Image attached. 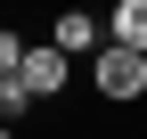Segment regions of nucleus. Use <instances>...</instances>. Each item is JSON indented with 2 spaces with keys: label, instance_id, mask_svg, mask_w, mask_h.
Segmentation results:
<instances>
[{
  "label": "nucleus",
  "instance_id": "1",
  "mask_svg": "<svg viewBox=\"0 0 147 139\" xmlns=\"http://www.w3.org/2000/svg\"><path fill=\"white\" fill-rule=\"evenodd\" d=\"M90 90H98L106 107H139V98H147V57H139V49H115V41H106L98 57H90Z\"/></svg>",
  "mask_w": 147,
  "mask_h": 139
},
{
  "label": "nucleus",
  "instance_id": "2",
  "mask_svg": "<svg viewBox=\"0 0 147 139\" xmlns=\"http://www.w3.org/2000/svg\"><path fill=\"white\" fill-rule=\"evenodd\" d=\"M49 49H65V57H98V49H106V16L57 8V16H49Z\"/></svg>",
  "mask_w": 147,
  "mask_h": 139
},
{
  "label": "nucleus",
  "instance_id": "3",
  "mask_svg": "<svg viewBox=\"0 0 147 139\" xmlns=\"http://www.w3.org/2000/svg\"><path fill=\"white\" fill-rule=\"evenodd\" d=\"M65 74H74V57H65V49H49V41H41V49L25 57V74H16V82H25L33 98H57V90H65Z\"/></svg>",
  "mask_w": 147,
  "mask_h": 139
},
{
  "label": "nucleus",
  "instance_id": "4",
  "mask_svg": "<svg viewBox=\"0 0 147 139\" xmlns=\"http://www.w3.org/2000/svg\"><path fill=\"white\" fill-rule=\"evenodd\" d=\"M106 41L147 57V0H115V16H106Z\"/></svg>",
  "mask_w": 147,
  "mask_h": 139
},
{
  "label": "nucleus",
  "instance_id": "5",
  "mask_svg": "<svg viewBox=\"0 0 147 139\" xmlns=\"http://www.w3.org/2000/svg\"><path fill=\"white\" fill-rule=\"evenodd\" d=\"M33 107H41V98H33V90H25V82H0V123H8V131H16V123H25V115H33Z\"/></svg>",
  "mask_w": 147,
  "mask_h": 139
},
{
  "label": "nucleus",
  "instance_id": "6",
  "mask_svg": "<svg viewBox=\"0 0 147 139\" xmlns=\"http://www.w3.org/2000/svg\"><path fill=\"white\" fill-rule=\"evenodd\" d=\"M25 57H33V49H25V33H16V25H0V82H16V74H25Z\"/></svg>",
  "mask_w": 147,
  "mask_h": 139
},
{
  "label": "nucleus",
  "instance_id": "7",
  "mask_svg": "<svg viewBox=\"0 0 147 139\" xmlns=\"http://www.w3.org/2000/svg\"><path fill=\"white\" fill-rule=\"evenodd\" d=\"M0 139H16V131H8V123H0Z\"/></svg>",
  "mask_w": 147,
  "mask_h": 139
}]
</instances>
